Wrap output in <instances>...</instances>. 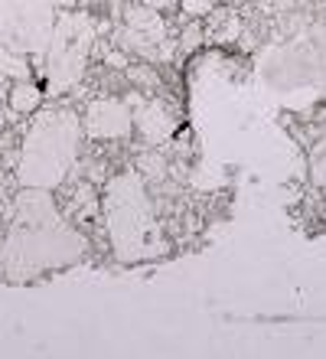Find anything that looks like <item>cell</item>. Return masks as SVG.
<instances>
[{"mask_svg":"<svg viewBox=\"0 0 326 359\" xmlns=\"http://www.w3.org/2000/svg\"><path fill=\"white\" fill-rule=\"evenodd\" d=\"M104 216H108V232H111L118 258L140 262V258L160 252L157 222H154L150 203L144 196V180L134 170L121 173L108 183Z\"/></svg>","mask_w":326,"mask_h":359,"instance_id":"3957f363","label":"cell"},{"mask_svg":"<svg viewBox=\"0 0 326 359\" xmlns=\"http://www.w3.org/2000/svg\"><path fill=\"white\" fill-rule=\"evenodd\" d=\"M79 118L72 111H46L29 128L20 154V183L29 189H53L79 157Z\"/></svg>","mask_w":326,"mask_h":359,"instance_id":"7a4b0ae2","label":"cell"},{"mask_svg":"<svg viewBox=\"0 0 326 359\" xmlns=\"http://www.w3.org/2000/svg\"><path fill=\"white\" fill-rule=\"evenodd\" d=\"M147 7H163V4H170V0H144Z\"/></svg>","mask_w":326,"mask_h":359,"instance_id":"8fae6325","label":"cell"},{"mask_svg":"<svg viewBox=\"0 0 326 359\" xmlns=\"http://www.w3.org/2000/svg\"><path fill=\"white\" fill-rule=\"evenodd\" d=\"M10 108H13V114H29L33 108H39V88L29 82H20L10 92Z\"/></svg>","mask_w":326,"mask_h":359,"instance_id":"9c48e42d","label":"cell"},{"mask_svg":"<svg viewBox=\"0 0 326 359\" xmlns=\"http://www.w3.org/2000/svg\"><path fill=\"white\" fill-rule=\"evenodd\" d=\"M82 238L62 222L46 189H29L17 199V216L4 245V268L10 278H29L62 268L82 255Z\"/></svg>","mask_w":326,"mask_h":359,"instance_id":"6da1fadb","label":"cell"},{"mask_svg":"<svg viewBox=\"0 0 326 359\" xmlns=\"http://www.w3.org/2000/svg\"><path fill=\"white\" fill-rule=\"evenodd\" d=\"M124 36H128L130 46H137V49L157 46L160 39H163V20H160V13H157L154 7H137V10H130Z\"/></svg>","mask_w":326,"mask_h":359,"instance_id":"ba28073f","label":"cell"},{"mask_svg":"<svg viewBox=\"0 0 326 359\" xmlns=\"http://www.w3.org/2000/svg\"><path fill=\"white\" fill-rule=\"evenodd\" d=\"M0 76H13V79H27L29 66L13 53L10 46H0Z\"/></svg>","mask_w":326,"mask_h":359,"instance_id":"30bf717a","label":"cell"},{"mask_svg":"<svg viewBox=\"0 0 326 359\" xmlns=\"http://www.w3.org/2000/svg\"><path fill=\"white\" fill-rule=\"evenodd\" d=\"M134 124H137L140 137L147 144H163L170 141V134H173V114H170L167 104L160 102H140L137 111H134Z\"/></svg>","mask_w":326,"mask_h":359,"instance_id":"52a82bcc","label":"cell"},{"mask_svg":"<svg viewBox=\"0 0 326 359\" xmlns=\"http://www.w3.org/2000/svg\"><path fill=\"white\" fill-rule=\"evenodd\" d=\"M134 131V111L118 98H98L85 111V134L92 141H118Z\"/></svg>","mask_w":326,"mask_h":359,"instance_id":"8992f818","label":"cell"},{"mask_svg":"<svg viewBox=\"0 0 326 359\" xmlns=\"http://www.w3.org/2000/svg\"><path fill=\"white\" fill-rule=\"evenodd\" d=\"M53 27V0H0V46L46 53Z\"/></svg>","mask_w":326,"mask_h":359,"instance_id":"5b68a950","label":"cell"},{"mask_svg":"<svg viewBox=\"0 0 326 359\" xmlns=\"http://www.w3.org/2000/svg\"><path fill=\"white\" fill-rule=\"evenodd\" d=\"M88 46H92V23L85 13H65L56 20L46 46V76L53 92H62L65 86L79 82V76L85 72Z\"/></svg>","mask_w":326,"mask_h":359,"instance_id":"277c9868","label":"cell"}]
</instances>
